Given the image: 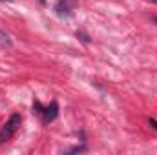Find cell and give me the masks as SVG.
<instances>
[{"label": "cell", "mask_w": 157, "mask_h": 155, "mask_svg": "<svg viewBox=\"0 0 157 155\" xmlns=\"http://www.w3.org/2000/svg\"><path fill=\"white\" fill-rule=\"evenodd\" d=\"M20 122H22V117L18 115V113H13V115L9 117V120L4 124V128L0 130V144H4V142H7L15 133H17V130L20 128Z\"/></svg>", "instance_id": "cell-1"}, {"label": "cell", "mask_w": 157, "mask_h": 155, "mask_svg": "<svg viewBox=\"0 0 157 155\" xmlns=\"http://www.w3.org/2000/svg\"><path fill=\"white\" fill-rule=\"evenodd\" d=\"M33 113H37L42 119V122H51V120H55L57 115H59V104L57 102H51L49 106H42L39 100H37L33 104Z\"/></svg>", "instance_id": "cell-2"}, {"label": "cell", "mask_w": 157, "mask_h": 155, "mask_svg": "<svg viewBox=\"0 0 157 155\" xmlns=\"http://www.w3.org/2000/svg\"><path fill=\"white\" fill-rule=\"evenodd\" d=\"M57 13L60 17H70V9H68V2L66 0H59L57 4Z\"/></svg>", "instance_id": "cell-3"}, {"label": "cell", "mask_w": 157, "mask_h": 155, "mask_svg": "<svg viewBox=\"0 0 157 155\" xmlns=\"http://www.w3.org/2000/svg\"><path fill=\"white\" fill-rule=\"evenodd\" d=\"M150 126H152L154 130H157V120L155 119H150Z\"/></svg>", "instance_id": "cell-4"}, {"label": "cell", "mask_w": 157, "mask_h": 155, "mask_svg": "<svg viewBox=\"0 0 157 155\" xmlns=\"http://www.w3.org/2000/svg\"><path fill=\"white\" fill-rule=\"evenodd\" d=\"M154 2H157V0H154Z\"/></svg>", "instance_id": "cell-5"}, {"label": "cell", "mask_w": 157, "mask_h": 155, "mask_svg": "<svg viewBox=\"0 0 157 155\" xmlns=\"http://www.w3.org/2000/svg\"><path fill=\"white\" fill-rule=\"evenodd\" d=\"M155 20H157V18H155Z\"/></svg>", "instance_id": "cell-6"}]
</instances>
